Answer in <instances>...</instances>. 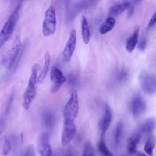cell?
<instances>
[{
	"label": "cell",
	"mask_w": 156,
	"mask_h": 156,
	"mask_svg": "<svg viewBox=\"0 0 156 156\" xmlns=\"http://www.w3.org/2000/svg\"><path fill=\"white\" fill-rule=\"evenodd\" d=\"M21 7V3H20L16 5L2 27L0 31V49L4 46L5 43L13 34L20 18Z\"/></svg>",
	"instance_id": "1"
},
{
	"label": "cell",
	"mask_w": 156,
	"mask_h": 156,
	"mask_svg": "<svg viewBox=\"0 0 156 156\" xmlns=\"http://www.w3.org/2000/svg\"><path fill=\"white\" fill-rule=\"evenodd\" d=\"M38 65L34 64L31 69V74L29 77L27 88L24 93L23 98V107L27 110L37 93V83L38 77Z\"/></svg>",
	"instance_id": "2"
},
{
	"label": "cell",
	"mask_w": 156,
	"mask_h": 156,
	"mask_svg": "<svg viewBox=\"0 0 156 156\" xmlns=\"http://www.w3.org/2000/svg\"><path fill=\"white\" fill-rule=\"evenodd\" d=\"M22 48V42L19 35L13 40L11 47L2 57V63L5 68L10 69L15 63Z\"/></svg>",
	"instance_id": "3"
},
{
	"label": "cell",
	"mask_w": 156,
	"mask_h": 156,
	"mask_svg": "<svg viewBox=\"0 0 156 156\" xmlns=\"http://www.w3.org/2000/svg\"><path fill=\"white\" fill-rule=\"evenodd\" d=\"M79 109V105L77 92L76 90H74L71 93L70 98L65 104L63 108V122H74L78 115Z\"/></svg>",
	"instance_id": "4"
},
{
	"label": "cell",
	"mask_w": 156,
	"mask_h": 156,
	"mask_svg": "<svg viewBox=\"0 0 156 156\" xmlns=\"http://www.w3.org/2000/svg\"><path fill=\"white\" fill-rule=\"evenodd\" d=\"M57 18L55 7H49L45 12L44 18L42 24V33L44 37L52 35L56 30Z\"/></svg>",
	"instance_id": "5"
},
{
	"label": "cell",
	"mask_w": 156,
	"mask_h": 156,
	"mask_svg": "<svg viewBox=\"0 0 156 156\" xmlns=\"http://www.w3.org/2000/svg\"><path fill=\"white\" fill-rule=\"evenodd\" d=\"M139 83L141 88L145 93L154 94L155 93L156 83L154 75L142 71L139 75Z\"/></svg>",
	"instance_id": "6"
},
{
	"label": "cell",
	"mask_w": 156,
	"mask_h": 156,
	"mask_svg": "<svg viewBox=\"0 0 156 156\" xmlns=\"http://www.w3.org/2000/svg\"><path fill=\"white\" fill-rule=\"evenodd\" d=\"M77 42L76 37V31L74 29H71L69 32V38L66 43L65 48L63 51V58L65 61L69 62L70 61L74 51L76 48Z\"/></svg>",
	"instance_id": "7"
},
{
	"label": "cell",
	"mask_w": 156,
	"mask_h": 156,
	"mask_svg": "<svg viewBox=\"0 0 156 156\" xmlns=\"http://www.w3.org/2000/svg\"><path fill=\"white\" fill-rule=\"evenodd\" d=\"M61 133V143L63 146L68 145L76 135V127L74 122H63Z\"/></svg>",
	"instance_id": "8"
},
{
	"label": "cell",
	"mask_w": 156,
	"mask_h": 156,
	"mask_svg": "<svg viewBox=\"0 0 156 156\" xmlns=\"http://www.w3.org/2000/svg\"><path fill=\"white\" fill-rule=\"evenodd\" d=\"M50 78L51 82L53 83L51 92L55 93L60 90L62 85L66 81V77L60 69L54 66L51 71Z\"/></svg>",
	"instance_id": "9"
},
{
	"label": "cell",
	"mask_w": 156,
	"mask_h": 156,
	"mask_svg": "<svg viewBox=\"0 0 156 156\" xmlns=\"http://www.w3.org/2000/svg\"><path fill=\"white\" fill-rule=\"evenodd\" d=\"M38 150L40 156H52L53 152L49 143V136L47 132L43 133L38 141Z\"/></svg>",
	"instance_id": "10"
},
{
	"label": "cell",
	"mask_w": 156,
	"mask_h": 156,
	"mask_svg": "<svg viewBox=\"0 0 156 156\" xmlns=\"http://www.w3.org/2000/svg\"><path fill=\"white\" fill-rule=\"evenodd\" d=\"M112 114L110 107L107 104H105L104 107L103 113L99 121L98 126L102 135L108 129L112 121Z\"/></svg>",
	"instance_id": "11"
},
{
	"label": "cell",
	"mask_w": 156,
	"mask_h": 156,
	"mask_svg": "<svg viewBox=\"0 0 156 156\" xmlns=\"http://www.w3.org/2000/svg\"><path fill=\"white\" fill-rule=\"evenodd\" d=\"M146 108L145 102L140 95H136L132 99L130 104V110L133 116L138 117L141 115L145 111Z\"/></svg>",
	"instance_id": "12"
},
{
	"label": "cell",
	"mask_w": 156,
	"mask_h": 156,
	"mask_svg": "<svg viewBox=\"0 0 156 156\" xmlns=\"http://www.w3.org/2000/svg\"><path fill=\"white\" fill-rule=\"evenodd\" d=\"M100 0H79L73 6L72 15H76L77 13L96 5Z\"/></svg>",
	"instance_id": "13"
},
{
	"label": "cell",
	"mask_w": 156,
	"mask_h": 156,
	"mask_svg": "<svg viewBox=\"0 0 156 156\" xmlns=\"http://www.w3.org/2000/svg\"><path fill=\"white\" fill-rule=\"evenodd\" d=\"M132 5V3L129 0H123L113 4L109 10V15L111 16H116L122 13L125 10H127Z\"/></svg>",
	"instance_id": "14"
},
{
	"label": "cell",
	"mask_w": 156,
	"mask_h": 156,
	"mask_svg": "<svg viewBox=\"0 0 156 156\" xmlns=\"http://www.w3.org/2000/svg\"><path fill=\"white\" fill-rule=\"evenodd\" d=\"M139 32H140V27L136 26L134 29L132 34L128 38L126 43V50L129 53H132L135 49L139 38Z\"/></svg>",
	"instance_id": "15"
},
{
	"label": "cell",
	"mask_w": 156,
	"mask_h": 156,
	"mask_svg": "<svg viewBox=\"0 0 156 156\" xmlns=\"http://www.w3.org/2000/svg\"><path fill=\"white\" fill-rule=\"evenodd\" d=\"M81 35L83 43L88 44L90 40V30L87 20L85 16H82L81 18Z\"/></svg>",
	"instance_id": "16"
},
{
	"label": "cell",
	"mask_w": 156,
	"mask_h": 156,
	"mask_svg": "<svg viewBox=\"0 0 156 156\" xmlns=\"http://www.w3.org/2000/svg\"><path fill=\"white\" fill-rule=\"evenodd\" d=\"M141 133L138 132L132 135L128 141L127 143V151L130 154H135L136 151V147L141 138Z\"/></svg>",
	"instance_id": "17"
},
{
	"label": "cell",
	"mask_w": 156,
	"mask_h": 156,
	"mask_svg": "<svg viewBox=\"0 0 156 156\" xmlns=\"http://www.w3.org/2000/svg\"><path fill=\"white\" fill-rule=\"evenodd\" d=\"M116 23V20L114 17L109 16L99 27V32L100 34L105 35L111 31Z\"/></svg>",
	"instance_id": "18"
},
{
	"label": "cell",
	"mask_w": 156,
	"mask_h": 156,
	"mask_svg": "<svg viewBox=\"0 0 156 156\" xmlns=\"http://www.w3.org/2000/svg\"><path fill=\"white\" fill-rule=\"evenodd\" d=\"M50 62H51V57L49 52H46L44 55V66L42 68L39 76L37 77V82L41 83L44 79H45L50 65Z\"/></svg>",
	"instance_id": "19"
},
{
	"label": "cell",
	"mask_w": 156,
	"mask_h": 156,
	"mask_svg": "<svg viewBox=\"0 0 156 156\" xmlns=\"http://www.w3.org/2000/svg\"><path fill=\"white\" fill-rule=\"evenodd\" d=\"M155 127V121L154 118H149L146 120L140 126V132L141 133H150L154 130Z\"/></svg>",
	"instance_id": "20"
},
{
	"label": "cell",
	"mask_w": 156,
	"mask_h": 156,
	"mask_svg": "<svg viewBox=\"0 0 156 156\" xmlns=\"http://www.w3.org/2000/svg\"><path fill=\"white\" fill-rule=\"evenodd\" d=\"M124 129V125L122 122H119L115 128L114 132V141L116 145H118L121 141L122 132Z\"/></svg>",
	"instance_id": "21"
},
{
	"label": "cell",
	"mask_w": 156,
	"mask_h": 156,
	"mask_svg": "<svg viewBox=\"0 0 156 156\" xmlns=\"http://www.w3.org/2000/svg\"><path fill=\"white\" fill-rule=\"evenodd\" d=\"M155 140L154 136H150L144 145V151L146 153H147L149 156L153 155V151L154 148L155 147Z\"/></svg>",
	"instance_id": "22"
},
{
	"label": "cell",
	"mask_w": 156,
	"mask_h": 156,
	"mask_svg": "<svg viewBox=\"0 0 156 156\" xmlns=\"http://www.w3.org/2000/svg\"><path fill=\"white\" fill-rule=\"evenodd\" d=\"M98 148L102 156H114L107 147L103 138H101L98 143Z\"/></svg>",
	"instance_id": "23"
},
{
	"label": "cell",
	"mask_w": 156,
	"mask_h": 156,
	"mask_svg": "<svg viewBox=\"0 0 156 156\" xmlns=\"http://www.w3.org/2000/svg\"><path fill=\"white\" fill-rule=\"evenodd\" d=\"M54 116L51 112H47L44 115V123L45 126L48 129H50L53 127L54 124Z\"/></svg>",
	"instance_id": "24"
},
{
	"label": "cell",
	"mask_w": 156,
	"mask_h": 156,
	"mask_svg": "<svg viewBox=\"0 0 156 156\" xmlns=\"http://www.w3.org/2000/svg\"><path fill=\"white\" fill-rule=\"evenodd\" d=\"M82 156H96L93 147L90 141H87L85 143Z\"/></svg>",
	"instance_id": "25"
},
{
	"label": "cell",
	"mask_w": 156,
	"mask_h": 156,
	"mask_svg": "<svg viewBox=\"0 0 156 156\" xmlns=\"http://www.w3.org/2000/svg\"><path fill=\"white\" fill-rule=\"evenodd\" d=\"M128 76H129L128 71L124 68L121 69L117 74V76H116L117 82L120 83H122L125 82L127 80Z\"/></svg>",
	"instance_id": "26"
},
{
	"label": "cell",
	"mask_w": 156,
	"mask_h": 156,
	"mask_svg": "<svg viewBox=\"0 0 156 156\" xmlns=\"http://www.w3.org/2000/svg\"><path fill=\"white\" fill-rule=\"evenodd\" d=\"M10 151H11V143L7 138L4 137V141H3V146H2L3 154L5 156H6L9 154Z\"/></svg>",
	"instance_id": "27"
},
{
	"label": "cell",
	"mask_w": 156,
	"mask_h": 156,
	"mask_svg": "<svg viewBox=\"0 0 156 156\" xmlns=\"http://www.w3.org/2000/svg\"><path fill=\"white\" fill-rule=\"evenodd\" d=\"M23 156H35V147L32 144H30L26 148Z\"/></svg>",
	"instance_id": "28"
},
{
	"label": "cell",
	"mask_w": 156,
	"mask_h": 156,
	"mask_svg": "<svg viewBox=\"0 0 156 156\" xmlns=\"http://www.w3.org/2000/svg\"><path fill=\"white\" fill-rule=\"evenodd\" d=\"M138 48L140 51H143L145 49L146 46V39L144 37H142L139 41H138Z\"/></svg>",
	"instance_id": "29"
},
{
	"label": "cell",
	"mask_w": 156,
	"mask_h": 156,
	"mask_svg": "<svg viewBox=\"0 0 156 156\" xmlns=\"http://www.w3.org/2000/svg\"><path fill=\"white\" fill-rule=\"evenodd\" d=\"M156 22V13L154 12L152 15V16H151V19L149 20V23H148V26H147V28H152L155 24Z\"/></svg>",
	"instance_id": "30"
},
{
	"label": "cell",
	"mask_w": 156,
	"mask_h": 156,
	"mask_svg": "<svg viewBox=\"0 0 156 156\" xmlns=\"http://www.w3.org/2000/svg\"><path fill=\"white\" fill-rule=\"evenodd\" d=\"M127 10H128V18H130L133 15L134 13V7L132 5H131Z\"/></svg>",
	"instance_id": "31"
},
{
	"label": "cell",
	"mask_w": 156,
	"mask_h": 156,
	"mask_svg": "<svg viewBox=\"0 0 156 156\" xmlns=\"http://www.w3.org/2000/svg\"><path fill=\"white\" fill-rule=\"evenodd\" d=\"M77 82V79L74 76V75H71V76H69V82L71 84V85H74Z\"/></svg>",
	"instance_id": "32"
},
{
	"label": "cell",
	"mask_w": 156,
	"mask_h": 156,
	"mask_svg": "<svg viewBox=\"0 0 156 156\" xmlns=\"http://www.w3.org/2000/svg\"><path fill=\"white\" fill-rule=\"evenodd\" d=\"M64 156H73V152H72V151H71V150L68 151L65 153V154L64 155Z\"/></svg>",
	"instance_id": "33"
},
{
	"label": "cell",
	"mask_w": 156,
	"mask_h": 156,
	"mask_svg": "<svg viewBox=\"0 0 156 156\" xmlns=\"http://www.w3.org/2000/svg\"><path fill=\"white\" fill-rule=\"evenodd\" d=\"M135 154H136L137 156H147V155H146V154H143V153H141V152H139V151H136Z\"/></svg>",
	"instance_id": "34"
},
{
	"label": "cell",
	"mask_w": 156,
	"mask_h": 156,
	"mask_svg": "<svg viewBox=\"0 0 156 156\" xmlns=\"http://www.w3.org/2000/svg\"><path fill=\"white\" fill-rule=\"evenodd\" d=\"M133 2L135 4H140L141 1V0H133Z\"/></svg>",
	"instance_id": "35"
}]
</instances>
